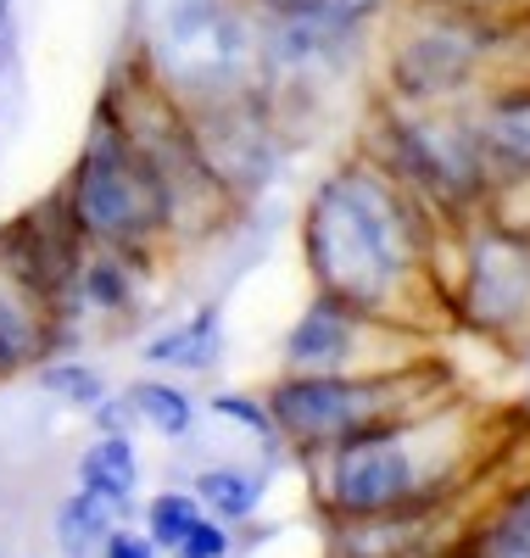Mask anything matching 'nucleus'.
<instances>
[{
	"instance_id": "39448f33",
	"label": "nucleus",
	"mask_w": 530,
	"mask_h": 558,
	"mask_svg": "<svg viewBox=\"0 0 530 558\" xmlns=\"http://www.w3.org/2000/svg\"><path fill=\"white\" fill-rule=\"evenodd\" d=\"M525 23H497V17H469L447 7H419L385 34V89L402 107H447L469 101L480 89L497 84V62L514 51Z\"/></svg>"
},
{
	"instance_id": "412c9836",
	"label": "nucleus",
	"mask_w": 530,
	"mask_h": 558,
	"mask_svg": "<svg viewBox=\"0 0 530 558\" xmlns=\"http://www.w3.org/2000/svg\"><path fill=\"white\" fill-rule=\"evenodd\" d=\"M497 547L503 542H514V536H530V486H519L508 502H503V520H497Z\"/></svg>"
},
{
	"instance_id": "aec40b11",
	"label": "nucleus",
	"mask_w": 530,
	"mask_h": 558,
	"mask_svg": "<svg viewBox=\"0 0 530 558\" xmlns=\"http://www.w3.org/2000/svg\"><path fill=\"white\" fill-rule=\"evenodd\" d=\"M419 7H447V12L497 17V23H530V0H419Z\"/></svg>"
},
{
	"instance_id": "6ab92c4d",
	"label": "nucleus",
	"mask_w": 530,
	"mask_h": 558,
	"mask_svg": "<svg viewBox=\"0 0 530 558\" xmlns=\"http://www.w3.org/2000/svg\"><path fill=\"white\" fill-rule=\"evenodd\" d=\"M101 558H162V547L146 536V525H134V520H118L101 542Z\"/></svg>"
},
{
	"instance_id": "20e7f679",
	"label": "nucleus",
	"mask_w": 530,
	"mask_h": 558,
	"mask_svg": "<svg viewBox=\"0 0 530 558\" xmlns=\"http://www.w3.org/2000/svg\"><path fill=\"white\" fill-rule=\"evenodd\" d=\"M57 196L84 246H112L152 263V252L173 241V207H168L162 179L107 107L95 112L84 151Z\"/></svg>"
},
{
	"instance_id": "1a4fd4ad",
	"label": "nucleus",
	"mask_w": 530,
	"mask_h": 558,
	"mask_svg": "<svg viewBox=\"0 0 530 558\" xmlns=\"http://www.w3.org/2000/svg\"><path fill=\"white\" fill-rule=\"evenodd\" d=\"M57 341H62V313L28 279L0 268V380L28 375L45 357H57Z\"/></svg>"
},
{
	"instance_id": "f3484780",
	"label": "nucleus",
	"mask_w": 530,
	"mask_h": 558,
	"mask_svg": "<svg viewBox=\"0 0 530 558\" xmlns=\"http://www.w3.org/2000/svg\"><path fill=\"white\" fill-rule=\"evenodd\" d=\"M207 413H213V418H229V425H240V430H252V436L268 441V447H285L279 430H274L268 402L252 397V391H218V397H207Z\"/></svg>"
},
{
	"instance_id": "6e6552de",
	"label": "nucleus",
	"mask_w": 530,
	"mask_h": 558,
	"mask_svg": "<svg viewBox=\"0 0 530 558\" xmlns=\"http://www.w3.org/2000/svg\"><path fill=\"white\" fill-rule=\"evenodd\" d=\"M469 123H474V146H480V168H486L492 196L519 191L530 184V84H492L480 96L463 101Z\"/></svg>"
},
{
	"instance_id": "ddd939ff",
	"label": "nucleus",
	"mask_w": 530,
	"mask_h": 558,
	"mask_svg": "<svg viewBox=\"0 0 530 558\" xmlns=\"http://www.w3.org/2000/svg\"><path fill=\"white\" fill-rule=\"evenodd\" d=\"M123 514L107 502V497H95V492H68L57 502V514H51V536H57V553L62 558H101V542L107 531L118 525Z\"/></svg>"
},
{
	"instance_id": "2eb2a0df",
	"label": "nucleus",
	"mask_w": 530,
	"mask_h": 558,
	"mask_svg": "<svg viewBox=\"0 0 530 558\" xmlns=\"http://www.w3.org/2000/svg\"><path fill=\"white\" fill-rule=\"evenodd\" d=\"M34 386L45 391V397H57V402H68V408H95L112 386H107V375L95 363H84V357H45L39 368H34Z\"/></svg>"
},
{
	"instance_id": "0eeeda50",
	"label": "nucleus",
	"mask_w": 530,
	"mask_h": 558,
	"mask_svg": "<svg viewBox=\"0 0 530 558\" xmlns=\"http://www.w3.org/2000/svg\"><path fill=\"white\" fill-rule=\"evenodd\" d=\"M458 313L492 341H530V223H463Z\"/></svg>"
},
{
	"instance_id": "9b49d317",
	"label": "nucleus",
	"mask_w": 530,
	"mask_h": 558,
	"mask_svg": "<svg viewBox=\"0 0 530 558\" xmlns=\"http://www.w3.org/2000/svg\"><path fill=\"white\" fill-rule=\"evenodd\" d=\"M79 486L107 497L123 520H134V502H140V452L134 436H95L79 452Z\"/></svg>"
},
{
	"instance_id": "dca6fc26",
	"label": "nucleus",
	"mask_w": 530,
	"mask_h": 558,
	"mask_svg": "<svg viewBox=\"0 0 530 558\" xmlns=\"http://www.w3.org/2000/svg\"><path fill=\"white\" fill-rule=\"evenodd\" d=\"M202 514H207V508H202L196 492H157V497L140 502V525H146V536H152L162 553H173Z\"/></svg>"
},
{
	"instance_id": "f257e3e1",
	"label": "nucleus",
	"mask_w": 530,
	"mask_h": 558,
	"mask_svg": "<svg viewBox=\"0 0 530 558\" xmlns=\"http://www.w3.org/2000/svg\"><path fill=\"white\" fill-rule=\"evenodd\" d=\"M302 257L313 291L374 318L419 330L442 291L436 268V213L385 168L358 151L313 184L302 207Z\"/></svg>"
},
{
	"instance_id": "f8f14e48",
	"label": "nucleus",
	"mask_w": 530,
	"mask_h": 558,
	"mask_svg": "<svg viewBox=\"0 0 530 558\" xmlns=\"http://www.w3.org/2000/svg\"><path fill=\"white\" fill-rule=\"evenodd\" d=\"M190 492L202 497V508L224 525H252L257 508L268 497V475L263 470H240V463H207V470L190 481Z\"/></svg>"
},
{
	"instance_id": "f03ea898",
	"label": "nucleus",
	"mask_w": 530,
	"mask_h": 558,
	"mask_svg": "<svg viewBox=\"0 0 530 558\" xmlns=\"http://www.w3.org/2000/svg\"><path fill=\"white\" fill-rule=\"evenodd\" d=\"M469 458H474L469 408L458 397H442L436 408L408 413L369 436L335 441L302 463L318 514L341 525V520H380L453 502L469 475Z\"/></svg>"
},
{
	"instance_id": "4be33fe9",
	"label": "nucleus",
	"mask_w": 530,
	"mask_h": 558,
	"mask_svg": "<svg viewBox=\"0 0 530 558\" xmlns=\"http://www.w3.org/2000/svg\"><path fill=\"white\" fill-rule=\"evenodd\" d=\"M503 553H508V558H530V536H514V542H503Z\"/></svg>"
},
{
	"instance_id": "4468645a",
	"label": "nucleus",
	"mask_w": 530,
	"mask_h": 558,
	"mask_svg": "<svg viewBox=\"0 0 530 558\" xmlns=\"http://www.w3.org/2000/svg\"><path fill=\"white\" fill-rule=\"evenodd\" d=\"M123 397H129L140 425H152L162 441H184L190 430H196V397H190L184 386H173V380H162V375L134 380Z\"/></svg>"
},
{
	"instance_id": "7ed1b4c3",
	"label": "nucleus",
	"mask_w": 530,
	"mask_h": 558,
	"mask_svg": "<svg viewBox=\"0 0 530 558\" xmlns=\"http://www.w3.org/2000/svg\"><path fill=\"white\" fill-rule=\"evenodd\" d=\"M442 397H453V368L436 357H413L392 368H352V375H279L263 391L279 441L297 458L369 436L380 425H397L408 413L436 408Z\"/></svg>"
},
{
	"instance_id": "a211bd4d",
	"label": "nucleus",
	"mask_w": 530,
	"mask_h": 558,
	"mask_svg": "<svg viewBox=\"0 0 530 558\" xmlns=\"http://www.w3.org/2000/svg\"><path fill=\"white\" fill-rule=\"evenodd\" d=\"M234 525H224V520H213V514H202L196 525H190V536L168 553V558H229L234 553Z\"/></svg>"
},
{
	"instance_id": "9d476101",
	"label": "nucleus",
	"mask_w": 530,
	"mask_h": 558,
	"mask_svg": "<svg viewBox=\"0 0 530 558\" xmlns=\"http://www.w3.org/2000/svg\"><path fill=\"white\" fill-rule=\"evenodd\" d=\"M224 357V307L218 302H202L190 318L168 324V330H157L146 347H140V363L146 368H168V375H207V368H218Z\"/></svg>"
},
{
	"instance_id": "423d86ee",
	"label": "nucleus",
	"mask_w": 530,
	"mask_h": 558,
	"mask_svg": "<svg viewBox=\"0 0 530 558\" xmlns=\"http://www.w3.org/2000/svg\"><path fill=\"white\" fill-rule=\"evenodd\" d=\"M413 357H424L419 330L374 318L363 307H347L318 291H313L308 313L279 341L285 375H352V368H392V363H413Z\"/></svg>"
}]
</instances>
